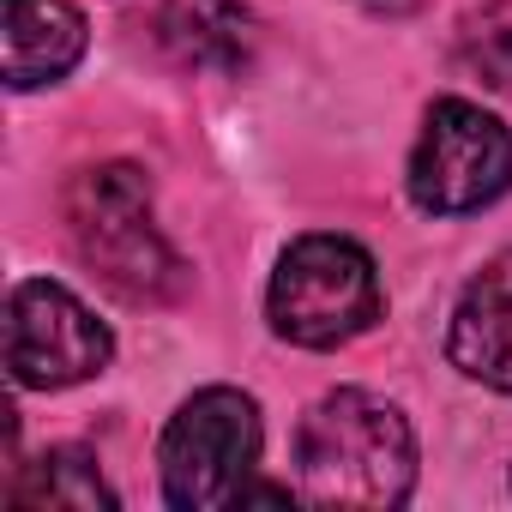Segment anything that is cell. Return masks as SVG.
Segmentation results:
<instances>
[{
  "label": "cell",
  "mask_w": 512,
  "mask_h": 512,
  "mask_svg": "<svg viewBox=\"0 0 512 512\" xmlns=\"http://www.w3.org/2000/svg\"><path fill=\"white\" fill-rule=\"evenodd\" d=\"M446 356L476 386H494L512 398V253L488 260L464 284L452 326H446Z\"/></svg>",
  "instance_id": "cell-7"
},
{
  "label": "cell",
  "mask_w": 512,
  "mask_h": 512,
  "mask_svg": "<svg viewBox=\"0 0 512 512\" xmlns=\"http://www.w3.org/2000/svg\"><path fill=\"white\" fill-rule=\"evenodd\" d=\"M380 272L368 260V247L350 235H302L284 247V260L266 290L272 332L302 350H338L362 338L380 320Z\"/></svg>",
  "instance_id": "cell-3"
},
{
  "label": "cell",
  "mask_w": 512,
  "mask_h": 512,
  "mask_svg": "<svg viewBox=\"0 0 512 512\" xmlns=\"http://www.w3.org/2000/svg\"><path fill=\"white\" fill-rule=\"evenodd\" d=\"M157 464H163L169 506H187V512L235 506V494L247 488L253 464H260V404L235 386L193 392L169 416Z\"/></svg>",
  "instance_id": "cell-4"
},
{
  "label": "cell",
  "mask_w": 512,
  "mask_h": 512,
  "mask_svg": "<svg viewBox=\"0 0 512 512\" xmlns=\"http://www.w3.org/2000/svg\"><path fill=\"white\" fill-rule=\"evenodd\" d=\"M368 7H374V13H410L416 0H368Z\"/></svg>",
  "instance_id": "cell-12"
},
{
  "label": "cell",
  "mask_w": 512,
  "mask_h": 512,
  "mask_svg": "<svg viewBox=\"0 0 512 512\" xmlns=\"http://www.w3.org/2000/svg\"><path fill=\"white\" fill-rule=\"evenodd\" d=\"M85 55V13L73 0H0V73L13 91L55 85Z\"/></svg>",
  "instance_id": "cell-8"
},
{
  "label": "cell",
  "mask_w": 512,
  "mask_h": 512,
  "mask_svg": "<svg viewBox=\"0 0 512 512\" xmlns=\"http://www.w3.org/2000/svg\"><path fill=\"white\" fill-rule=\"evenodd\" d=\"M458 67L488 91H512V0H482L458 19Z\"/></svg>",
  "instance_id": "cell-11"
},
{
  "label": "cell",
  "mask_w": 512,
  "mask_h": 512,
  "mask_svg": "<svg viewBox=\"0 0 512 512\" xmlns=\"http://www.w3.org/2000/svg\"><path fill=\"white\" fill-rule=\"evenodd\" d=\"M13 500L19 506H67V512H109L115 506V488L97 476V458L79 452V446H55L31 464L25 482H13Z\"/></svg>",
  "instance_id": "cell-10"
},
{
  "label": "cell",
  "mask_w": 512,
  "mask_h": 512,
  "mask_svg": "<svg viewBox=\"0 0 512 512\" xmlns=\"http://www.w3.org/2000/svg\"><path fill=\"white\" fill-rule=\"evenodd\" d=\"M296 470L314 506H404L416 488V434L398 404L344 386L302 416Z\"/></svg>",
  "instance_id": "cell-1"
},
{
  "label": "cell",
  "mask_w": 512,
  "mask_h": 512,
  "mask_svg": "<svg viewBox=\"0 0 512 512\" xmlns=\"http://www.w3.org/2000/svg\"><path fill=\"white\" fill-rule=\"evenodd\" d=\"M410 199L434 217H464L512 187V133L464 97H440L410 151Z\"/></svg>",
  "instance_id": "cell-5"
},
{
  "label": "cell",
  "mask_w": 512,
  "mask_h": 512,
  "mask_svg": "<svg viewBox=\"0 0 512 512\" xmlns=\"http://www.w3.org/2000/svg\"><path fill=\"white\" fill-rule=\"evenodd\" d=\"M157 37L181 67L235 73L253 55V13L247 0H163Z\"/></svg>",
  "instance_id": "cell-9"
},
{
  "label": "cell",
  "mask_w": 512,
  "mask_h": 512,
  "mask_svg": "<svg viewBox=\"0 0 512 512\" xmlns=\"http://www.w3.org/2000/svg\"><path fill=\"white\" fill-rule=\"evenodd\" d=\"M67 229L79 260L121 296V302H169L187 272L175 247L151 223V187L133 163H97L67 187Z\"/></svg>",
  "instance_id": "cell-2"
},
{
  "label": "cell",
  "mask_w": 512,
  "mask_h": 512,
  "mask_svg": "<svg viewBox=\"0 0 512 512\" xmlns=\"http://www.w3.org/2000/svg\"><path fill=\"white\" fill-rule=\"evenodd\" d=\"M115 356L109 326L61 284L31 278L7 296V368L31 392H61L103 374Z\"/></svg>",
  "instance_id": "cell-6"
}]
</instances>
